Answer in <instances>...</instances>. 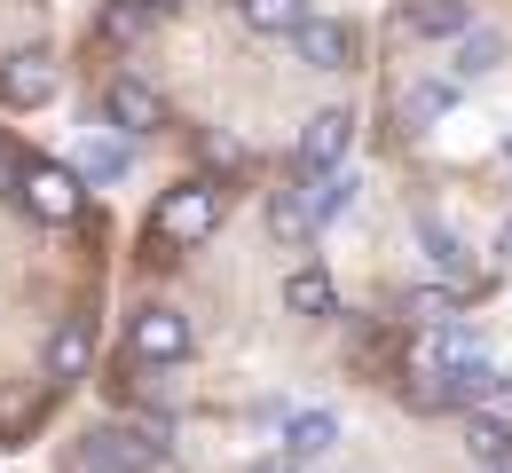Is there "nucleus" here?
Returning <instances> with one entry per match:
<instances>
[{"label":"nucleus","instance_id":"obj_19","mask_svg":"<svg viewBox=\"0 0 512 473\" xmlns=\"http://www.w3.org/2000/svg\"><path fill=\"white\" fill-rule=\"evenodd\" d=\"M418 245H426V261H434L449 284H465V237H457L449 221H434V213H426V221H418Z\"/></svg>","mask_w":512,"mask_h":473},{"label":"nucleus","instance_id":"obj_16","mask_svg":"<svg viewBox=\"0 0 512 473\" xmlns=\"http://www.w3.org/2000/svg\"><path fill=\"white\" fill-rule=\"evenodd\" d=\"M127 166H134V150L119 135H87V142H79V174H87V182L119 190V182H127Z\"/></svg>","mask_w":512,"mask_h":473},{"label":"nucleus","instance_id":"obj_3","mask_svg":"<svg viewBox=\"0 0 512 473\" xmlns=\"http://www.w3.org/2000/svg\"><path fill=\"white\" fill-rule=\"evenodd\" d=\"M489 395H505V371H497L481 347H465V355H442V363H434V387H426V403L481 410Z\"/></svg>","mask_w":512,"mask_h":473},{"label":"nucleus","instance_id":"obj_17","mask_svg":"<svg viewBox=\"0 0 512 473\" xmlns=\"http://www.w3.org/2000/svg\"><path fill=\"white\" fill-rule=\"evenodd\" d=\"M465 450H473V466H512V426L505 418H497V410H473V418H465Z\"/></svg>","mask_w":512,"mask_h":473},{"label":"nucleus","instance_id":"obj_21","mask_svg":"<svg viewBox=\"0 0 512 473\" xmlns=\"http://www.w3.org/2000/svg\"><path fill=\"white\" fill-rule=\"evenodd\" d=\"M79 371H87V324L48 332V379H79Z\"/></svg>","mask_w":512,"mask_h":473},{"label":"nucleus","instance_id":"obj_11","mask_svg":"<svg viewBox=\"0 0 512 473\" xmlns=\"http://www.w3.org/2000/svg\"><path fill=\"white\" fill-rule=\"evenodd\" d=\"M505 64V32H489V24H465L457 32V48H449V79H489V71Z\"/></svg>","mask_w":512,"mask_h":473},{"label":"nucleus","instance_id":"obj_9","mask_svg":"<svg viewBox=\"0 0 512 473\" xmlns=\"http://www.w3.org/2000/svg\"><path fill=\"white\" fill-rule=\"evenodd\" d=\"M331 450H339V410H292V418H284V458L316 466Z\"/></svg>","mask_w":512,"mask_h":473},{"label":"nucleus","instance_id":"obj_4","mask_svg":"<svg viewBox=\"0 0 512 473\" xmlns=\"http://www.w3.org/2000/svg\"><path fill=\"white\" fill-rule=\"evenodd\" d=\"M16 198H24V213L32 221H79V205H87V190H79V166H48V158H32L24 174H16Z\"/></svg>","mask_w":512,"mask_h":473},{"label":"nucleus","instance_id":"obj_26","mask_svg":"<svg viewBox=\"0 0 512 473\" xmlns=\"http://www.w3.org/2000/svg\"><path fill=\"white\" fill-rule=\"evenodd\" d=\"M150 8H182V0H150Z\"/></svg>","mask_w":512,"mask_h":473},{"label":"nucleus","instance_id":"obj_23","mask_svg":"<svg viewBox=\"0 0 512 473\" xmlns=\"http://www.w3.org/2000/svg\"><path fill=\"white\" fill-rule=\"evenodd\" d=\"M410 316L418 324H442V316H457V300L449 292H410Z\"/></svg>","mask_w":512,"mask_h":473},{"label":"nucleus","instance_id":"obj_8","mask_svg":"<svg viewBox=\"0 0 512 473\" xmlns=\"http://www.w3.org/2000/svg\"><path fill=\"white\" fill-rule=\"evenodd\" d=\"M48 95H56V64H48L40 48H24V56L0 64V103H8V111H40Z\"/></svg>","mask_w":512,"mask_h":473},{"label":"nucleus","instance_id":"obj_13","mask_svg":"<svg viewBox=\"0 0 512 473\" xmlns=\"http://www.w3.org/2000/svg\"><path fill=\"white\" fill-rule=\"evenodd\" d=\"M268 237H276L284 253H308V245H316V213H308L300 190H276V198H268Z\"/></svg>","mask_w":512,"mask_h":473},{"label":"nucleus","instance_id":"obj_14","mask_svg":"<svg viewBox=\"0 0 512 473\" xmlns=\"http://www.w3.org/2000/svg\"><path fill=\"white\" fill-rule=\"evenodd\" d=\"M473 24V0H410L402 8V32H418V40H457Z\"/></svg>","mask_w":512,"mask_h":473},{"label":"nucleus","instance_id":"obj_24","mask_svg":"<svg viewBox=\"0 0 512 473\" xmlns=\"http://www.w3.org/2000/svg\"><path fill=\"white\" fill-rule=\"evenodd\" d=\"M253 473H300V458H260Z\"/></svg>","mask_w":512,"mask_h":473},{"label":"nucleus","instance_id":"obj_18","mask_svg":"<svg viewBox=\"0 0 512 473\" xmlns=\"http://www.w3.org/2000/svg\"><path fill=\"white\" fill-rule=\"evenodd\" d=\"M300 198H308V213H316V229H331V221H339V213L355 205V174H339V166H323V174L308 182V190H300Z\"/></svg>","mask_w":512,"mask_h":473},{"label":"nucleus","instance_id":"obj_25","mask_svg":"<svg viewBox=\"0 0 512 473\" xmlns=\"http://www.w3.org/2000/svg\"><path fill=\"white\" fill-rule=\"evenodd\" d=\"M497 253H505V261H512V221H505V229H497Z\"/></svg>","mask_w":512,"mask_h":473},{"label":"nucleus","instance_id":"obj_1","mask_svg":"<svg viewBox=\"0 0 512 473\" xmlns=\"http://www.w3.org/2000/svg\"><path fill=\"white\" fill-rule=\"evenodd\" d=\"M221 229V182H174L158 213H150V253L166 261V253H190Z\"/></svg>","mask_w":512,"mask_h":473},{"label":"nucleus","instance_id":"obj_5","mask_svg":"<svg viewBox=\"0 0 512 473\" xmlns=\"http://www.w3.org/2000/svg\"><path fill=\"white\" fill-rule=\"evenodd\" d=\"M79 466L87 473H158V442L150 434H134V426H95L87 442H79Z\"/></svg>","mask_w":512,"mask_h":473},{"label":"nucleus","instance_id":"obj_2","mask_svg":"<svg viewBox=\"0 0 512 473\" xmlns=\"http://www.w3.org/2000/svg\"><path fill=\"white\" fill-rule=\"evenodd\" d=\"M127 363H142V371L190 363V316L182 308H134L127 316Z\"/></svg>","mask_w":512,"mask_h":473},{"label":"nucleus","instance_id":"obj_7","mask_svg":"<svg viewBox=\"0 0 512 473\" xmlns=\"http://www.w3.org/2000/svg\"><path fill=\"white\" fill-rule=\"evenodd\" d=\"M457 95H465V79H410L402 87V103H394V119H402V135H426V127H442L449 111H457Z\"/></svg>","mask_w":512,"mask_h":473},{"label":"nucleus","instance_id":"obj_22","mask_svg":"<svg viewBox=\"0 0 512 473\" xmlns=\"http://www.w3.org/2000/svg\"><path fill=\"white\" fill-rule=\"evenodd\" d=\"M142 24H150V0H119V8L103 16V32H111V40H134Z\"/></svg>","mask_w":512,"mask_h":473},{"label":"nucleus","instance_id":"obj_10","mask_svg":"<svg viewBox=\"0 0 512 473\" xmlns=\"http://www.w3.org/2000/svg\"><path fill=\"white\" fill-rule=\"evenodd\" d=\"M300 56L323 71H355V24H339V16H308L300 24Z\"/></svg>","mask_w":512,"mask_h":473},{"label":"nucleus","instance_id":"obj_15","mask_svg":"<svg viewBox=\"0 0 512 473\" xmlns=\"http://www.w3.org/2000/svg\"><path fill=\"white\" fill-rule=\"evenodd\" d=\"M284 308L323 324V316H339V284H331L323 269H292V276H284Z\"/></svg>","mask_w":512,"mask_h":473},{"label":"nucleus","instance_id":"obj_27","mask_svg":"<svg viewBox=\"0 0 512 473\" xmlns=\"http://www.w3.org/2000/svg\"><path fill=\"white\" fill-rule=\"evenodd\" d=\"M505 158H512V135H505Z\"/></svg>","mask_w":512,"mask_h":473},{"label":"nucleus","instance_id":"obj_6","mask_svg":"<svg viewBox=\"0 0 512 473\" xmlns=\"http://www.w3.org/2000/svg\"><path fill=\"white\" fill-rule=\"evenodd\" d=\"M103 111H111V127H127V135H158V127H166V95H158L150 79H134V71L111 79Z\"/></svg>","mask_w":512,"mask_h":473},{"label":"nucleus","instance_id":"obj_20","mask_svg":"<svg viewBox=\"0 0 512 473\" xmlns=\"http://www.w3.org/2000/svg\"><path fill=\"white\" fill-rule=\"evenodd\" d=\"M237 16L253 32H300L308 24V0H237Z\"/></svg>","mask_w":512,"mask_h":473},{"label":"nucleus","instance_id":"obj_12","mask_svg":"<svg viewBox=\"0 0 512 473\" xmlns=\"http://www.w3.org/2000/svg\"><path fill=\"white\" fill-rule=\"evenodd\" d=\"M347 135H355V119H347V111H316V119H308V135H300V166H308V174L339 166V158H347Z\"/></svg>","mask_w":512,"mask_h":473}]
</instances>
